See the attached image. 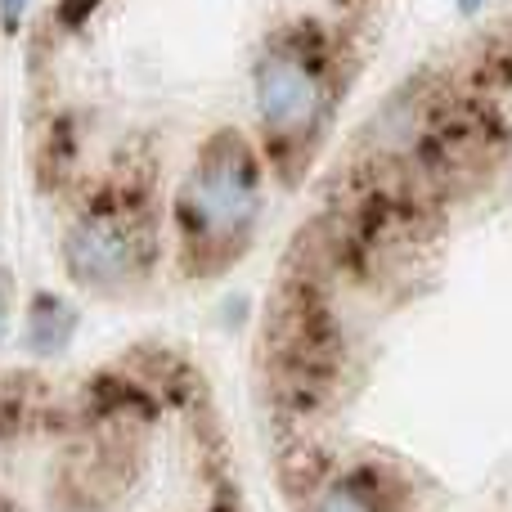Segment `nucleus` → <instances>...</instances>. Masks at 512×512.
Instances as JSON below:
<instances>
[{"label":"nucleus","instance_id":"nucleus-1","mask_svg":"<svg viewBox=\"0 0 512 512\" xmlns=\"http://www.w3.org/2000/svg\"><path fill=\"white\" fill-rule=\"evenodd\" d=\"M265 212V167L248 135L216 131L176 189V248L194 274H216L252 248Z\"/></svg>","mask_w":512,"mask_h":512},{"label":"nucleus","instance_id":"nucleus-2","mask_svg":"<svg viewBox=\"0 0 512 512\" xmlns=\"http://www.w3.org/2000/svg\"><path fill=\"white\" fill-rule=\"evenodd\" d=\"M252 108L274 153H306L333 113V59L310 27L283 32L256 54Z\"/></svg>","mask_w":512,"mask_h":512},{"label":"nucleus","instance_id":"nucleus-3","mask_svg":"<svg viewBox=\"0 0 512 512\" xmlns=\"http://www.w3.org/2000/svg\"><path fill=\"white\" fill-rule=\"evenodd\" d=\"M158 256V225L144 203H90L63 234V265L90 292H131L149 279Z\"/></svg>","mask_w":512,"mask_h":512},{"label":"nucleus","instance_id":"nucleus-4","mask_svg":"<svg viewBox=\"0 0 512 512\" xmlns=\"http://www.w3.org/2000/svg\"><path fill=\"white\" fill-rule=\"evenodd\" d=\"M306 512H382V508H378V499L360 486V481L333 477V481H324V486L310 495Z\"/></svg>","mask_w":512,"mask_h":512},{"label":"nucleus","instance_id":"nucleus-5","mask_svg":"<svg viewBox=\"0 0 512 512\" xmlns=\"http://www.w3.org/2000/svg\"><path fill=\"white\" fill-rule=\"evenodd\" d=\"M481 5V0H463V9H477Z\"/></svg>","mask_w":512,"mask_h":512}]
</instances>
